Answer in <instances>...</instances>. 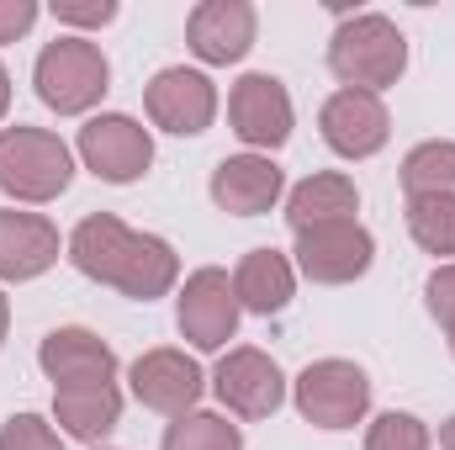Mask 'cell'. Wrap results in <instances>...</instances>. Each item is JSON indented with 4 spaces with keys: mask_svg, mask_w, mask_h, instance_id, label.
I'll return each mask as SVG.
<instances>
[{
    "mask_svg": "<svg viewBox=\"0 0 455 450\" xmlns=\"http://www.w3.org/2000/svg\"><path fill=\"white\" fill-rule=\"evenodd\" d=\"M212 392H218V403L233 419H270L286 403V376H281V366L265 350L238 344V350H228L223 360H218Z\"/></svg>",
    "mask_w": 455,
    "mask_h": 450,
    "instance_id": "obj_8",
    "label": "cell"
},
{
    "mask_svg": "<svg viewBox=\"0 0 455 450\" xmlns=\"http://www.w3.org/2000/svg\"><path fill=\"white\" fill-rule=\"evenodd\" d=\"M143 107H148V122H154V127H164V133H175V138H196V133H207L212 117H218V85H212L202 69L175 64V69H159V75L148 80Z\"/></svg>",
    "mask_w": 455,
    "mask_h": 450,
    "instance_id": "obj_11",
    "label": "cell"
},
{
    "mask_svg": "<svg viewBox=\"0 0 455 450\" xmlns=\"http://www.w3.org/2000/svg\"><path fill=\"white\" fill-rule=\"evenodd\" d=\"M238 292H233V276L218 265H202L186 276L180 297H175V329L180 339H191L196 350H223L228 339L238 334Z\"/></svg>",
    "mask_w": 455,
    "mask_h": 450,
    "instance_id": "obj_7",
    "label": "cell"
},
{
    "mask_svg": "<svg viewBox=\"0 0 455 450\" xmlns=\"http://www.w3.org/2000/svg\"><path fill=\"white\" fill-rule=\"evenodd\" d=\"M233 292H238V308L243 313H259V318H275L291 308L297 297V265L281 254V249H249L233 270Z\"/></svg>",
    "mask_w": 455,
    "mask_h": 450,
    "instance_id": "obj_18",
    "label": "cell"
},
{
    "mask_svg": "<svg viewBox=\"0 0 455 450\" xmlns=\"http://www.w3.org/2000/svg\"><path fill=\"white\" fill-rule=\"evenodd\" d=\"M5 334H11V297L0 292V344H5Z\"/></svg>",
    "mask_w": 455,
    "mask_h": 450,
    "instance_id": "obj_30",
    "label": "cell"
},
{
    "mask_svg": "<svg viewBox=\"0 0 455 450\" xmlns=\"http://www.w3.org/2000/svg\"><path fill=\"white\" fill-rule=\"evenodd\" d=\"M127 382H132V398H138L143 408L164 414V419H180V414H191V408L202 403V392H207V376H202V366H196L186 350H170V344H159V350H143V355L132 360Z\"/></svg>",
    "mask_w": 455,
    "mask_h": 450,
    "instance_id": "obj_10",
    "label": "cell"
},
{
    "mask_svg": "<svg viewBox=\"0 0 455 450\" xmlns=\"http://www.w3.org/2000/svg\"><path fill=\"white\" fill-rule=\"evenodd\" d=\"M75 154H80V165H85L96 181H107V186H132V181H143L148 165H154V138H148V127H143L138 117L101 112L80 127Z\"/></svg>",
    "mask_w": 455,
    "mask_h": 450,
    "instance_id": "obj_6",
    "label": "cell"
},
{
    "mask_svg": "<svg viewBox=\"0 0 455 450\" xmlns=\"http://www.w3.org/2000/svg\"><path fill=\"white\" fill-rule=\"evenodd\" d=\"M297 270L313 281V286H349L371 270L376 260V238L355 223H329V228H307L297 233Z\"/></svg>",
    "mask_w": 455,
    "mask_h": 450,
    "instance_id": "obj_9",
    "label": "cell"
},
{
    "mask_svg": "<svg viewBox=\"0 0 455 450\" xmlns=\"http://www.w3.org/2000/svg\"><path fill=\"white\" fill-rule=\"evenodd\" d=\"M424 302H429V318L440 324V334L455 355V260L451 265H435V276L424 281Z\"/></svg>",
    "mask_w": 455,
    "mask_h": 450,
    "instance_id": "obj_26",
    "label": "cell"
},
{
    "mask_svg": "<svg viewBox=\"0 0 455 450\" xmlns=\"http://www.w3.org/2000/svg\"><path fill=\"white\" fill-rule=\"evenodd\" d=\"M96 450H107V446H96Z\"/></svg>",
    "mask_w": 455,
    "mask_h": 450,
    "instance_id": "obj_32",
    "label": "cell"
},
{
    "mask_svg": "<svg viewBox=\"0 0 455 450\" xmlns=\"http://www.w3.org/2000/svg\"><path fill=\"white\" fill-rule=\"evenodd\" d=\"M75 181V154L48 127H0V191L21 207L59 202Z\"/></svg>",
    "mask_w": 455,
    "mask_h": 450,
    "instance_id": "obj_3",
    "label": "cell"
},
{
    "mask_svg": "<svg viewBox=\"0 0 455 450\" xmlns=\"http://www.w3.org/2000/svg\"><path fill=\"white\" fill-rule=\"evenodd\" d=\"M318 133L339 159H371L392 138V117L371 91H334L318 112Z\"/></svg>",
    "mask_w": 455,
    "mask_h": 450,
    "instance_id": "obj_14",
    "label": "cell"
},
{
    "mask_svg": "<svg viewBox=\"0 0 455 450\" xmlns=\"http://www.w3.org/2000/svg\"><path fill=\"white\" fill-rule=\"evenodd\" d=\"M159 450H243V430L228 424L223 414H202V408H191V414H180V419L164 424Z\"/></svg>",
    "mask_w": 455,
    "mask_h": 450,
    "instance_id": "obj_23",
    "label": "cell"
},
{
    "mask_svg": "<svg viewBox=\"0 0 455 450\" xmlns=\"http://www.w3.org/2000/svg\"><path fill=\"white\" fill-rule=\"evenodd\" d=\"M440 450H455V414L440 424Z\"/></svg>",
    "mask_w": 455,
    "mask_h": 450,
    "instance_id": "obj_31",
    "label": "cell"
},
{
    "mask_svg": "<svg viewBox=\"0 0 455 450\" xmlns=\"http://www.w3.org/2000/svg\"><path fill=\"white\" fill-rule=\"evenodd\" d=\"M286 175L275 170L270 154H233L212 170V202L233 218H259L281 202Z\"/></svg>",
    "mask_w": 455,
    "mask_h": 450,
    "instance_id": "obj_16",
    "label": "cell"
},
{
    "mask_svg": "<svg viewBox=\"0 0 455 450\" xmlns=\"http://www.w3.org/2000/svg\"><path fill=\"white\" fill-rule=\"evenodd\" d=\"M0 450H64V435L43 414H11L0 424Z\"/></svg>",
    "mask_w": 455,
    "mask_h": 450,
    "instance_id": "obj_25",
    "label": "cell"
},
{
    "mask_svg": "<svg viewBox=\"0 0 455 450\" xmlns=\"http://www.w3.org/2000/svg\"><path fill=\"white\" fill-rule=\"evenodd\" d=\"M32 85H37V101L59 117H85L101 107V96L112 91V64L101 53V43L91 37H53L37 64H32Z\"/></svg>",
    "mask_w": 455,
    "mask_h": 450,
    "instance_id": "obj_4",
    "label": "cell"
},
{
    "mask_svg": "<svg viewBox=\"0 0 455 450\" xmlns=\"http://www.w3.org/2000/svg\"><path fill=\"white\" fill-rule=\"evenodd\" d=\"M53 16L64 27H107L116 21V5L112 0H96V5H80V0H53Z\"/></svg>",
    "mask_w": 455,
    "mask_h": 450,
    "instance_id": "obj_27",
    "label": "cell"
},
{
    "mask_svg": "<svg viewBox=\"0 0 455 450\" xmlns=\"http://www.w3.org/2000/svg\"><path fill=\"white\" fill-rule=\"evenodd\" d=\"M291 403H297V414H302L313 430L339 435V430L365 424V414H371V376H365L355 360H339V355L313 360V366L291 382Z\"/></svg>",
    "mask_w": 455,
    "mask_h": 450,
    "instance_id": "obj_5",
    "label": "cell"
},
{
    "mask_svg": "<svg viewBox=\"0 0 455 450\" xmlns=\"http://www.w3.org/2000/svg\"><path fill=\"white\" fill-rule=\"evenodd\" d=\"M403 191L408 197H455V143L451 138H429V143L408 149Z\"/></svg>",
    "mask_w": 455,
    "mask_h": 450,
    "instance_id": "obj_21",
    "label": "cell"
},
{
    "mask_svg": "<svg viewBox=\"0 0 455 450\" xmlns=\"http://www.w3.org/2000/svg\"><path fill=\"white\" fill-rule=\"evenodd\" d=\"M37 16H43V11H37V0H0V43L27 37Z\"/></svg>",
    "mask_w": 455,
    "mask_h": 450,
    "instance_id": "obj_28",
    "label": "cell"
},
{
    "mask_svg": "<svg viewBox=\"0 0 455 450\" xmlns=\"http://www.w3.org/2000/svg\"><path fill=\"white\" fill-rule=\"evenodd\" d=\"M429 424L419 419V414H381V419H371V430H365V450H429Z\"/></svg>",
    "mask_w": 455,
    "mask_h": 450,
    "instance_id": "obj_24",
    "label": "cell"
},
{
    "mask_svg": "<svg viewBox=\"0 0 455 450\" xmlns=\"http://www.w3.org/2000/svg\"><path fill=\"white\" fill-rule=\"evenodd\" d=\"M228 127L249 143V149H281L297 127V112H291V96L275 75H243L233 80L228 91Z\"/></svg>",
    "mask_w": 455,
    "mask_h": 450,
    "instance_id": "obj_12",
    "label": "cell"
},
{
    "mask_svg": "<svg viewBox=\"0 0 455 450\" xmlns=\"http://www.w3.org/2000/svg\"><path fill=\"white\" fill-rule=\"evenodd\" d=\"M355 213H360V191H355V181L339 175V170H318V175L297 181L291 197H286V223H291V233L329 228V223H355Z\"/></svg>",
    "mask_w": 455,
    "mask_h": 450,
    "instance_id": "obj_19",
    "label": "cell"
},
{
    "mask_svg": "<svg viewBox=\"0 0 455 450\" xmlns=\"http://www.w3.org/2000/svg\"><path fill=\"white\" fill-rule=\"evenodd\" d=\"M329 69L344 91H392L408 69V37L397 32L392 16L381 11H360V16H344L329 37Z\"/></svg>",
    "mask_w": 455,
    "mask_h": 450,
    "instance_id": "obj_2",
    "label": "cell"
},
{
    "mask_svg": "<svg viewBox=\"0 0 455 450\" xmlns=\"http://www.w3.org/2000/svg\"><path fill=\"white\" fill-rule=\"evenodd\" d=\"M11 112V75H5V64H0V122Z\"/></svg>",
    "mask_w": 455,
    "mask_h": 450,
    "instance_id": "obj_29",
    "label": "cell"
},
{
    "mask_svg": "<svg viewBox=\"0 0 455 450\" xmlns=\"http://www.w3.org/2000/svg\"><path fill=\"white\" fill-rule=\"evenodd\" d=\"M53 419L64 435L85 440V446H101L122 424V392L116 382H96V387H64L53 392Z\"/></svg>",
    "mask_w": 455,
    "mask_h": 450,
    "instance_id": "obj_20",
    "label": "cell"
},
{
    "mask_svg": "<svg viewBox=\"0 0 455 450\" xmlns=\"http://www.w3.org/2000/svg\"><path fill=\"white\" fill-rule=\"evenodd\" d=\"M59 228L43 213L0 207V281H37L59 265Z\"/></svg>",
    "mask_w": 455,
    "mask_h": 450,
    "instance_id": "obj_17",
    "label": "cell"
},
{
    "mask_svg": "<svg viewBox=\"0 0 455 450\" xmlns=\"http://www.w3.org/2000/svg\"><path fill=\"white\" fill-rule=\"evenodd\" d=\"M37 366L53 382V392L116 382V350L101 334H91V329H53L37 344Z\"/></svg>",
    "mask_w": 455,
    "mask_h": 450,
    "instance_id": "obj_15",
    "label": "cell"
},
{
    "mask_svg": "<svg viewBox=\"0 0 455 450\" xmlns=\"http://www.w3.org/2000/svg\"><path fill=\"white\" fill-rule=\"evenodd\" d=\"M64 249H69L80 276H91L96 286H112L132 302H159L180 281V254L159 233H138L112 213L80 218Z\"/></svg>",
    "mask_w": 455,
    "mask_h": 450,
    "instance_id": "obj_1",
    "label": "cell"
},
{
    "mask_svg": "<svg viewBox=\"0 0 455 450\" xmlns=\"http://www.w3.org/2000/svg\"><path fill=\"white\" fill-rule=\"evenodd\" d=\"M254 32H259V16L249 0H202L186 16V48L212 69L238 64L254 48Z\"/></svg>",
    "mask_w": 455,
    "mask_h": 450,
    "instance_id": "obj_13",
    "label": "cell"
},
{
    "mask_svg": "<svg viewBox=\"0 0 455 450\" xmlns=\"http://www.w3.org/2000/svg\"><path fill=\"white\" fill-rule=\"evenodd\" d=\"M408 233L440 265L455 260V197H408Z\"/></svg>",
    "mask_w": 455,
    "mask_h": 450,
    "instance_id": "obj_22",
    "label": "cell"
}]
</instances>
